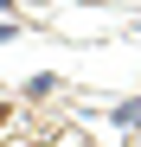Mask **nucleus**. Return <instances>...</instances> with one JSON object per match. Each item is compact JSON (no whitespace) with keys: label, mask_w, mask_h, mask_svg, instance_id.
<instances>
[{"label":"nucleus","mask_w":141,"mask_h":147,"mask_svg":"<svg viewBox=\"0 0 141 147\" xmlns=\"http://www.w3.org/2000/svg\"><path fill=\"white\" fill-rule=\"evenodd\" d=\"M0 13H13V0H0Z\"/></svg>","instance_id":"3"},{"label":"nucleus","mask_w":141,"mask_h":147,"mask_svg":"<svg viewBox=\"0 0 141 147\" xmlns=\"http://www.w3.org/2000/svg\"><path fill=\"white\" fill-rule=\"evenodd\" d=\"M115 121L122 128H141V102H115Z\"/></svg>","instance_id":"1"},{"label":"nucleus","mask_w":141,"mask_h":147,"mask_svg":"<svg viewBox=\"0 0 141 147\" xmlns=\"http://www.w3.org/2000/svg\"><path fill=\"white\" fill-rule=\"evenodd\" d=\"M7 38H13V19H0V45H7Z\"/></svg>","instance_id":"2"}]
</instances>
